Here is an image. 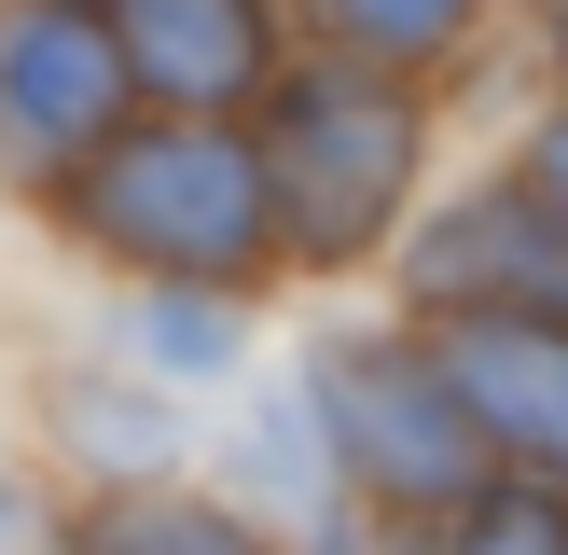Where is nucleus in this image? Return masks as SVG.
<instances>
[{"label":"nucleus","mask_w":568,"mask_h":555,"mask_svg":"<svg viewBox=\"0 0 568 555\" xmlns=\"http://www.w3.org/2000/svg\"><path fill=\"white\" fill-rule=\"evenodd\" d=\"M55 222L111 278H222V292L292 278V222H277V167L250 111H125L98 167L55 194Z\"/></svg>","instance_id":"f03ea898"},{"label":"nucleus","mask_w":568,"mask_h":555,"mask_svg":"<svg viewBox=\"0 0 568 555\" xmlns=\"http://www.w3.org/2000/svg\"><path fill=\"white\" fill-rule=\"evenodd\" d=\"M111 361L166 375L181 403H194V389H236L250 375V292H222V278H125V305H111Z\"/></svg>","instance_id":"9d476101"},{"label":"nucleus","mask_w":568,"mask_h":555,"mask_svg":"<svg viewBox=\"0 0 568 555\" xmlns=\"http://www.w3.org/2000/svg\"><path fill=\"white\" fill-rule=\"evenodd\" d=\"M444 542H458V555H568V472L486 458V472H471V500L444 514Z\"/></svg>","instance_id":"f8f14e48"},{"label":"nucleus","mask_w":568,"mask_h":555,"mask_svg":"<svg viewBox=\"0 0 568 555\" xmlns=\"http://www.w3.org/2000/svg\"><path fill=\"white\" fill-rule=\"evenodd\" d=\"M499 153H514V167H527V181H541V194H555V209H568V70H555V83H541V98H527V111H514V139H499Z\"/></svg>","instance_id":"ddd939ff"},{"label":"nucleus","mask_w":568,"mask_h":555,"mask_svg":"<svg viewBox=\"0 0 568 555\" xmlns=\"http://www.w3.org/2000/svg\"><path fill=\"white\" fill-rule=\"evenodd\" d=\"M222 486H236L264 527H361L347 458H333V431H320V389H305V361L250 389V416L222 431Z\"/></svg>","instance_id":"6e6552de"},{"label":"nucleus","mask_w":568,"mask_h":555,"mask_svg":"<svg viewBox=\"0 0 568 555\" xmlns=\"http://www.w3.org/2000/svg\"><path fill=\"white\" fill-rule=\"evenodd\" d=\"M111 28L153 111H264V83L305 56L292 0H111Z\"/></svg>","instance_id":"423d86ee"},{"label":"nucleus","mask_w":568,"mask_h":555,"mask_svg":"<svg viewBox=\"0 0 568 555\" xmlns=\"http://www.w3.org/2000/svg\"><path fill=\"white\" fill-rule=\"evenodd\" d=\"M444 361H458L471 416H486L499 458L568 472V320H527V305H471V320H430Z\"/></svg>","instance_id":"0eeeda50"},{"label":"nucleus","mask_w":568,"mask_h":555,"mask_svg":"<svg viewBox=\"0 0 568 555\" xmlns=\"http://www.w3.org/2000/svg\"><path fill=\"white\" fill-rule=\"evenodd\" d=\"M264 167H277V222H292V278H361L403 264L416 209L444 181V83L416 70H375L347 42H305L292 70L264 83Z\"/></svg>","instance_id":"f257e3e1"},{"label":"nucleus","mask_w":568,"mask_h":555,"mask_svg":"<svg viewBox=\"0 0 568 555\" xmlns=\"http://www.w3.org/2000/svg\"><path fill=\"white\" fill-rule=\"evenodd\" d=\"M292 361H305V389H320V431H333V458H347L361 527H430L444 542V514L471 500V472L499 458L486 416H471V389H458V361H444V333L388 292L375 320H320Z\"/></svg>","instance_id":"7ed1b4c3"},{"label":"nucleus","mask_w":568,"mask_h":555,"mask_svg":"<svg viewBox=\"0 0 568 555\" xmlns=\"http://www.w3.org/2000/svg\"><path fill=\"white\" fill-rule=\"evenodd\" d=\"M514 14H527V0H514Z\"/></svg>","instance_id":"2eb2a0df"},{"label":"nucleus","mask_w":568,"mask_h":555,"mask_svg":"<svg viewBox=\"0 0 568 555\" xmlns=\"http://www.w3.org/2000/svg\"><path fill=\"white\" fill-rule=\"evenodd\" d=\"M55 458H70L98 500H125V486H166V472H194L181 389H166V375H139V361H111V375H70V389H55Z\"/></svg>","instance_id":"1a4fd4ad"},{"label":"nucleus","mask_w":568,"mask_h":555,"mask_svg":"<svg viewBox=\"0 0 568 555\" xmlns=\"http://www.w3.org/2000/svg\"><path fill=\"white\" fill-rule=\"evenodd\" d=\"M125 111H153V98H139V70H125L111 0H14V14H0V181L14 194L55 209Z\"/></svg>","instance_id":"20e7f679"},{"label":"nucleus","mask_w":568,"mask_h":555,"mask_svg":"<svg viewBox=\"0 0 568 555\" xmlns=\"http://www.w3.org/2000/svg\"><path fill=\"white\" fill-rule=\"evenodd\" d=\"M388 292H403L416 320H471V305L568 320V209L527 181L514 153H486V167H458V181H430V209H416Z\"/></svg>","instance_id":"39448f33"},{"label":"nucleus","mask_w":568,"mask_h":555,"mask_svg":"<svg viewBox=\"0 0 568 555\" xmlns=\"http://www.w3.org/2000/svg\"><path fill=\"white\" fill-rule=\"evenodd\" d=\"M514 28H527V70H541V83H555V70H568V0H527V14H514Z\"/></svg>","instance_id":"4468645a"},{"label":"nucleus","mask_w":568,"mask_h":555,"mask_svg":"<svg viewBox=\"0 0 568 555\" xmlns=\"http://www.w3.org/2000/svg\"><path fill=\"white\" fill-rule=\"evenodd\" d=\"M292 14H305V42H347V56H375V70L471 83L514 0H292Z\"/></svg>","instance_id":"9b49d317"}]
</instances>
